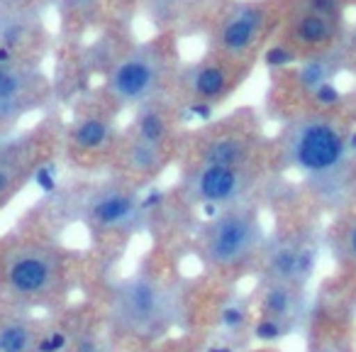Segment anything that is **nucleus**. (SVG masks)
<instances>
[{
	"mask_svg": "<svg viewBox=\"0 0 356 352\" xmlns=\"http://www.w3.org/2000/svg\"><path fill=\"white\" fill-rule=\"evenodd\" d=\"M283 164L296 169L320 189L339 191L354 167V139L327 110L293 118L278 135Z\"/></svg>",
	"mask_w": 356,
	"mask_h": 352,
	"instance_id": "f257e3e1",
	"label": "nucleus"
},
{
	"mask_svg": "<svg viewBox=\"0 0 356 352\" xmlns=\"http://www.w3.org/2000/svg\"><path fill=\"white\" fill-rule=\"evenodd\" d=\"M178 66L181 61L171 32L134 42L110 61L103 79V100L122 113L168 98L176 86Z\"/></svg>",
	"mask_w": 356,
	"mask_h": 352,
	"instance_id": "f03ea898",
	"label": "nucleus"
},
{
	"mask_svg": "<svg viewBox=\"0 0 356 352\" xmlns=\"http://www.w3.org/2000/svg\"><path fill=\"white\" fill-rule=\"evenodd\" d=\"M66 274V252L44 240H17L0 252V289L25 306L54 301Z\"/></svg>",
	"mask_w": 356,
	"mask_h": 352,
	"instance_id": "7ed1b4c3",
	"label": "nucleus"
},
{
	"mask_svg": "<svg viewBox=\"0 0 356 352\" xmlns=\"http://www.w3.org/2000/svg\"><path fill=\"white\" fill-rule=\"evenodd\" d=\"M283 6L286 3L276 0H229L210 20L208 52L242 64H254L268 40L276 35Z\"/></svg>",
	"mask_w": 356,
	"mask_h": 352,
	"instance_id": "20e7f679",
	"label": "nucleus"
},
{
	"mask_svg": "<svg viewBox=\"0 0 356 352\" xmlns=\"http://www.w3.org/2000/svg\"><path fill=\"white\" fill-rule=\"evenodd\" d=\"M264 245L261 215L249 201L218 211L200 230V252L213 269L229 272L247 264Z\"/></svg>",
	"mask_w": 356,
	"mask_h": 352,
	"instance_id": "39448f33",
	"label": "nucleus"
},
{
	"mask_svg": "<svg viewBox=\"0 0 356 352\" xmlns=\"http://www.w3.org/2000/svg\"><path fill=\"white\" fill-rule=\"evenodd\" d=\"M171 293L152 274H132L110 293V323L122 335L147 337L166 326Z\"/></svg>",
	"mask_w": 356,
	"mask_h": 352,
	"instance_id": "423d86ee",
	"label": "nucleus"
},
{
	"mask_svg": "<svg viewBox=\"0 0 356 352\" xmlns=\"http://www.w3.org/2000/svg\"><path fill=\"white\" fill-rule=\"evenodd\" d=\"M252 66L254 64H242V61L225 59L215 52H208L203 59L178 66L173 93L181 95L188 108L210 110L232 98L234 91L252 74Z\"/></svg>",
	"mask_w": 356,
	"mask_h": 352,
	"instance_id": "0eeeda50",
	"label": "nucleus"
},
{
	"mask_svg": "<svg viewBox=\"0 0 356 352\" xmlns=\"http://www.w3.org/2000/svg\"><path fill=\"white\" fill-rule=\"evenodd\" d=\"M51 98V81L35 59H15L0 49V135L42 110Z\"/></svg>",
	"mask_w": 356,
	"mask_h": 352,
	"instance_id": "6e6552de",
	"label": "nucleus"
},
{
	"mask_svg": "<svg viewBox=\"0 0 356 352\" xmlns=\"http://www.w3.org/2000/svg\"><path fill=\"white\" fill-rule=\"evenodd\" d=\"M259 174L257 167H225V164L191 162L181 179V191L200 208L222 211L249 201Z\"/></svg>",
	"mask_w": 356,
	"mask_h": 352,
	"instance_id": "1a4fd4ad",
	"label": "nucleus"
},
{
	"mask_svg": "<svg viewBox=\"0 0 356 352\" xmlns=\"http://www.w3.org/2000/svg\"><path fill=\"white\" fill-rule=\"evenodd\" d=\"M81 215L93 233L127 235L142 225L144 206L132 181L110 179L86 194Z\"/></svg>",
	"mask_w": 356,
	"mask_h": 352,
	"instance_id": "9d476101",
	"label": "nucleus"
},
{
	"mask_svg": "<svg viewBox=\"0 0 356 352\" xmlns=\"http://www.w3.org/2000/svg\"><path fill=\"white\" fill-rule=\"evenodd\" d=\"M341 35H344V17H330L283 6V17L276 30V47L288 59H307L334 49Z\"/></svg>",
	"mask_w": 356,
	"mask_h": 352,
	"instance_id": "9b49d317",
	"label": "nucleus"
},
{
	"mask_svg": "<svg viewBox=\"0 0 356 352\" xmlns=\"http://www.w3.org/2000/svg\"><path fill=\"white\" fill-rule=\"evenodd\" d=\"M115 115H118V110L105 100L76 115L74 123L66 130V149L71 157L90 162V159L118 152L122 135L118 130Z\"/></svg>",
	"mask_w": 356,
	"mask_h": 352,
	"instance_id": "f8f14e48",
	"label": "nucleus"
},
{
	"mask_svg": "<svg viewBox=\"0 0 356 352\" xmlns=\"http://www.w3.org/2000/svg\"><path fill=\"white\" fill-rule=\"evenodd\" d=\"M47 154V132L32 130L20 137L0 139V208L8 206L32 179Z\"/></svg>",
	"mask_w": 356,
	"mask_h": 352,
	"instance_id": "ddd939ff",
	"label": "nucleus"
},
{
	"mask_svg": "<svg viewBox=\"0 0 356 352\" xmlns=\"http://www.w3.org/2000/svg\"><path fill=\"white\" fill-rule=\"evenodd\" d=\"M254 159H257V137L239 128H225L208 135L193 154V162L225 164V167H254Z\"/></svg>",
	"mask_w": 356,
	"mask_h": 352,
	"instance_id": "4468645a",
	"label": "nucleus"
},
{
	"mask_svg": "<svg viewBox=\"0 0 356 352\" xmlns=\"http://www.w3.org/2000/svg\"><path fill=\"white\" fill-rule=\"evenodd\" d=\"M312 262H315V254L310 247L296 240H286L266 254V277L268 282H286L300 286L302 279L310 274Z\"/></svg>",
	"mask_w": 356,
	"mask_h": 352,
	"instance_id": "2eb2a0df",
	"label": "nucleus"
},
{
	"mask_svg": "<svg viewBox=\"0 0 356 352\" xmlns=\"http://www.w3.org/2000/svg\"><path fill=\"white\" fill-rule=\"evenodd\" d=\"M47 332L27 316L0 318V352H42Z\"/></svg>",
	"mask_w": 356,
	"mask_h": 352,
	"instance_id": "dca6fc26",
	"label": "nucleus"
},
{
	"mask_svg": "<svg viewBox=\"0 0 356 352\" xmlns=\"http://www.w3.org/2000/svg\"><path fill=\"white\" fill-rule=\"evenodd\" d=\"M298 289L300 286H296V284L268 282L266 289H264V296H261V316L276 318V321L286 323V318H291L293 313H296Z\"/></svg>",
	"mask_w": 356,
	"mask_h": 352,
	"instance_id": "f3484780",
	"label": "nucleus"
},
{
	"mask_svg": "<svg viewBox=\"0 0 356 352\" xmlns=\"http://www.w3.org/2000/svg\"><path fill=\"white\" fill-rule=\"evenodd\" d=\"M137 3L154 22H166V25L181 22L195 6V0H137Z\"/></svg>",
	"mask_w": 356,
	"mask_h": 352,
	"instance_id": "a211bd4d",
	"label": "nucleus"
},
{
	"mask_svg": "<svg viewBox=\"0 0 356 352\" xmlns=\"http://www.w3.org/2000/svg\"><path fill=\"white\" fill-rule=\"evenodd\" d=\"M103 0H56L59 17L69 27H81L86 20H93L100 13Z\"/></svg>",
	"mask_w": 356,
	"mask_h": 352,
	"instance_id": "6ab92c4d",
	"label": "nucleus"
},
{
	"mask_svg": "<svg viewBox=\"0 0 356 352\" xmlns=\"http://www.w3.org/2000/svg\"><path fill=\"white\" fill-rule=\"evenodd\" d=\"M286 6L296 8V10H310L330 17H344L349 0H288Z\"/></svg>",
	"mask_w": 356,
	"mask_h": 352,
	"instance_id": "aec40b11",
	"label": "nucleus"
},
{
	"mask_svg": "<svg viewBox=\"0 0 356 352\" xmlns=\"http://www.w3.org/2000/svg\"><path fill=\"white\" fill-rule=\"evenodd\" d=\"M339 254L349 264H356V213L346 220L339 233Z\"/></svg>",
	"mask_w": 356,
	"mask_h": 352,
	"instance_id": "412c9836",
	"label": "nucleus"
},
{
	"mask_svg": "<svg viewBox=\"0 0 356 352\" xmlns=\"http://www.w3.org/2000/svg\"><path fill=\"white\" fill-rule=\"evenodd\" d=\"M283 332H286V323L276 321V318H266V316H261V321L254 328V335H257L259 340H276Z\"/></svg>",
	"mask_w": 356,
	"mask_h": 352,
	"instance_id": "4be33fe9",
	"label": "nucleus"
},
{
	"mask_svg": "<svg viewBox=\"0 0 356 352\" xmlns=\"http://www.w3.org/2000/svg\"><path fill=\"white\" fill-rule=\"evenodd\" d=\"M44 0H0V10L3 13H32L40 10Z\"/></svg>",
	"mask_w": 356,
	"mask_h": 352,
	"instance_id": "5701e85b",
	"label": "nucleus"
},
{
	"mask_svg": "<svg viewBox=\"0 0 356 352\" xmlns=\"http://www.w3.org/2000/svg\"><path fill=\"white\" fill-rule=\"evenodd\" d=\"M3 15H6V13H3V10H0V25H3Z\"/></svg>",
	"mask_w": 356,
	"mask_h": 352,
	"instance_id": "b1692460",
	"label": "nucleus"
}]
</instances>
